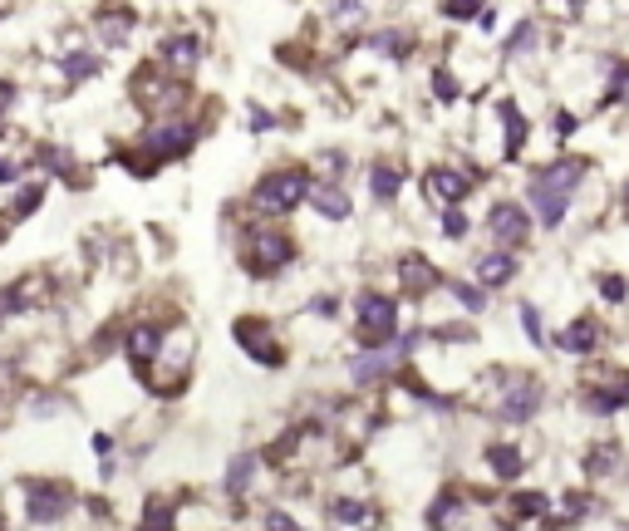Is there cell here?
<instances>
[{"label":"cell","mask_w":629,"mask_h":531,"mask_svg":"<svg viewBox=\"0 0 629 531\" xmlns=\"http://www.w3.org/2000/svg\"><path fill=\"white\" fill-rule=\"evenodd\" d=\"M423 182H428V197H438V202H448V207H458L462 197L472 192V182H467L458 168H433Z\"/></svg>","instance_id":"2e32d148"},{"label":"cell","mask_w":629,"mask_h":531,"mask_svg":"<svg viewBox=\"0 0 629 531\" xmlns=\"http://www.w3.org/2000/svg\"><path fill=\"white\" fill-rule=\"evenodd\" d=\"M94 74H99V55H84V50L64 55V79H69V84H84V79H94Z\"/></svg>","instance_id":"4316f807"},{"label":"cell","mask_w":629,"mask_h":531,"mask_svg":"<svg viewBox=\"0 0 629 531\" xmlns=\"http://www.w3.org/2000/svg\"><path fill=\"white\" fill-rule=\"evenodd\" d=\"M512 507H516V517H541V512H546V497H541V492H516Z\"/></svg>","instance_id":"d590c367"},{"label":"cell","mask_w":629,"mask_h":531,"mask_svg":"<svg viewBox=\"0 0 629 531\" xmlns=\"http://www.w3.org/2000/svg\"><path fill=\"white\" fill-rule=\"evenodd\" d=\"M600 295L610 300V305H620L629 295V286H625V276H600Z\"/></svg>","instance_id":"ab89813d"},{"label":"cell","mask_w":629,"mask_h":531,"mask_svg":"<svg viewBox=\"0 0 629 531\" xmlns=\"http://www.w3.org/2000/svg\"><path fill=\"white\" fill-rule=\"evenodd\" d=\"M394 369H399V350H389V345H379V350H364L354 364H349L354 384H379V379H389Z\"/></svg>","instance_id":"4fadbf2b"},{"label":"cell","mask_w":629,"mask_h":531,"mask_svg":"<svg viewBox=\"0 0 629 531\" xmlns=\"http://www.w3.org/2000/svg\"><path fill=\"white\" fill-rule=\"evenodd\" d=\"M521 330L531 335V345H546V330H541V310H536L531 300L521 305Z\"/></svg>","instance_id":"e575fe53"},{"label":"cell","mask_w":629,"mask_h":531,"mask_svg":"<svg viewBox=\"0 0 629 531\" xmlns=\"http://www.w3.org/2000/svg\"><path fill=\"white\" fill-rule=\"evenodd\" d=\"M369 187H374V197H379V202H394V197H399V187H403V173L394 168V163H374Z\"/></svg>","instance_id":"cb8c5ba5"},{"label":"cell","mask_w":629,"mask_h":531,"mask_svg":"<svg viewBox=\"0 0 629 531\" xmlns=\"http://www.w3.org/2000/svg\"><path fill=\"white\" fill-rule=\"evenodd\" d=\"M266 531H305V527H300L290 512H271V517H266Z\"/></svg>","instance_id":"60d3db41"},{"label":"cell","mask_w":629,"mask_h":531,"mask_svg":"<svg viewBox=\"0 0 629 531\" xmlns=\"http://www.w3.org/2000/svg\"><path fill=\"white\" fill-rule=\"evenodd\" d=\"M433 94H438L443 104H453V99H458V79H453L448 69H433Z\"/></svg>","instance_id":"74e56055"},{"label":"cell","mask_w":629,"mask_h":531,"mask_svg":"<svg viewBox=\"0 0 629 531\" xmlns=\"http://www.w3.org/2000/svg\"><path fill=\"white\" fill-rule=\"evenodd\" d=\"M295 256V241L286 236V227H271V222H251L241 236V261L251 276H276Z\"/></svg>","instance_id":"7a4b0ae2"},{"label":"cell","mask_w":629,"mask_h":531,"mask_svg":"<svg viewBox=\"0 0 629 531\" xmlns=\"http://www.w3.org/2000/svg\"><path fill=\"white\" fill-rule=\"evenodd\" d=\"M0 128H5V109H0Z\"/></svg>","instance_id":"f6af8a7d"},{"label":"cell","mask_w":629,"mask_h":531,"mask_svg":"<svg viewBox=\"0 0 629 531\" xmlns=\"http://www.w3.org/2000/svg\"><path fill=\"white\" fill-rule=\"evenodd\" d=\"M443 236H448V241H462V236H467V217H462L458 207L443 212Z\"/></svg>","instance_id":"f35d334b"},{"label":"cell","mask_w":629,"mask_h":531,"mask_svg":"<svg viewBox=\"0 0 629 531\" xmlns=\"http://www.w3.org/2000/svg\"><path fill=\"white\" fill-rule=\"evenodd\" d=\"M625 212H629V187H625Z\"/></svg>","instance_id":"ee69618b"},{"label":"cell","mask_w":629,"mask_h":531,"mask_svg":"<svg viewBox=\"0 0 629 531\" xmlns=\"http://www.w3.org/2000/svg\"><path fill=\"white\" fill-rule=\"evenodd\" d=\"M497 118H502V133H507V138H502V153L516 158V153H521V143H526V133H531V123H526V114L516 109L512 99H502V104H497Z\"/></svg>","instance_id":"d6986e66"},{"label":"cell","mask_w":629,"mask_h":531,"mask_svg":"<svg viewBox=\"0 0 629 531\" xmlns=\"http://www.w3.org/2000/svg\"><path fill=\"white\" fill-rule=\"evenodd\" d=\"M531 45H536V25H531V20H521V25H516V35L507 40V55H521V50H531Z\"/></svg>","instance_id":"8d00e7d4"},{"label":"cell","mask_w":629,"mask_h":531,"mask_svg":"<svg viewBox=\"0 0 629 531\" xmlns=\"http://www.w3.org/2000/svg\"><path fill=\"white\" fill-rule=\"evenodd\" d=\"M453 295L462 300V310H487V295H482V286H467V281H453Z\"/></svg>","instance_id":"836d02e7"},{"label":"cell","mask_w":629,"mask_h":531,"mask_svg":"<svg viewBox=\"0 0 629 531\" xmlns=\"http://www.w3.org/2000/svg\"><path fill=\"white\" fill-rule=\"evenodd\" d=\"M561 350L566 354H595L600 350V320H595V315H575L571 325L561 330Z\"/></svg>","instance_id":"9a60e30c"},{"label":"cell","mask_w":629,"mask_h":531,"mask_svg":"<svg viewBox=\"0 0 629 531\" xmlns=\"http://www.w3.org/2000/svg\"><path fill=\"white\" fill-rule=\"evenodd\" d=\"M0 527H5V522H0Z\"/></svg>","instance_id":"bcb514c9"},{"label":"cell","mask_w":629,"mask_h":531,"mask_svg":"<svg viewBox=\"0 0 629 531\" xmlns=\"http://www.w3.org/2000/svg\"><path fill=\"white\" fill-rule=\"evenodd\" d=\"M399 281L408 295H428L433 286H438V271L423 261V256H403L399 261Z\"/></svg>","instance_id":"44dd1931"},{"label":"cell","mask_w":629,"mask_h":531,"mask_svg":"<svg viewBox=\"0 0 629 531\" xmlns=\"http://www.w3.org/2000/svg\"><path fill=\"white\" fill-rule=\"evenodd\" d=\"M15 177H20V163H15V158H0V187H10Z\"/></svg>","instance_id":"b9f144b4"},{"label":"cell","mask_w":629,"mask_h":531,"mask_svg":"<svg viewBox=\"0 0 629 531\" xmlns=\"http://www.w3.org/2000/svg\"><path fill=\"white\" fill-rule=\"evenodd\" d=\"M45 300V281L30 271V276H20L15 286H5L0 291V315H15V310H35Z\"/></svg>","instance_id":"5bb4252c"},{"label":"cell","mask_w":629,"mask_h":531,"mask_svg":"<svg viewBox=\"0 0 629 531\" xmlns=\"http://www.w3.org/2000/svg\"><path fill=\"white\" fill-rule=\"evenodd\" d=\"M25 517L35 522V527H55V522H64L69 512H74V492L64 487V482H30L25 487Z\"/></svg>","instance_id":"5b68a950"},{"label":"cell","mask_w":629,"mask_h":531,"mask_svg":"<svg viewBox=\"0 0 629 531\" xmlns=\"http://www.w3.org/2000/svg\"><path fill=\"white\" fill-rule=\"evenodd\" d=\"M354 325H359L364 350L389 345V340H394V330H399V305H394V295L364 291L359 300H354Z\"/></svg>","instance_id":"277c9868"},{"label":"cell","mask_w":629,"mask_h":531,"mask_svg":"<svg viewBox=\"0 0 629 531\" xmlns=\"http://www.w3.org/2000/svg\"><path fill=\"white\" fill-rule=\"evenodd\" d=\"M580 177H585V163H580V158H556V163H541V168L531 173L526 197H531L541 227H561V217H566V207H571Z\"/></svg>","instance_id":"6da1fadb"},{"label":"cell","mask_w":629,"mask_h":531,"mask_svg":"<svg viewBox=\"0 0 629 531\" xmlns=\"http://www.w3.org/2000/svg\"><path fill=\"white\" fill-rule=\"evenodd\" d=\"M512 276H516L512 251H487V256H477V281H482V286H507Z\"/></svg>","instance_id":"7402d4cb"},{"label":"cell","mask_w":629,"mask_h":531,"mask_svg":"<svg viewBox=\"0 0 629 531\" xmlns=\"http://www.w3.org/2000/svg\"><path fill=\"white\" fill-rule=\"evenodd\" d=\"M487 10V0H443V15L448 20H472V15H482Z\"/></svg>","instance_id":"d6a6232c"},{"label":"cell","mask_w":629,"mask_h":531,"mask_svg":"<svg viewBox=\"0 0 629 531\" xmlns=\"http://www.w3.org/2000/svg\"><path fill=\"white\" fill-rule=\"evenodd\" d=\"M158 354H163V330H158V325H138V330H128V364H133L138 379H153Z\"/></svg>","instance_id":"8fae6325"},{"label":"cell","mask_w":629,"mask_h":531,"mask_svg":"<svg viewBox=\"0 0 629 531\" xmlns=\"http://www.w3.org/2000/svg\"><path fill=\"white\" fill-rule=\"evenodd\" d=\"M138 531H177V512H172V502L153 497V502H148V512H143V527H138Z\"/></svg>","instance_id":"484cf974"},{"label":"cell","mask_w":629,"mask_h":531,"mask_svg":"<svg viewBox=\"0 0 629 531\" xmlns=\"http://www.w3.org/2000/svg\"><path fill=\"white\" fill-rule=\"evenodd\" d=\"M335 15H340V20H359L364 10H359V0H340V5H335Z\"/></svg>","instance_id":"7bdbcfd3"},{"label":"cell","mask_w":629,"mask_h":531,"mask_svg":"<svg viewBox=\"0 0 629 531\" xmlns=\"http://www.w3.org/2000/svg\"><path fill=\"white\" fill-rule=\"evenodd\" d=\"M187 364H192V335L187 330H177V335H163V354H158V369H153V379L168 389V394H177L182 389V379H187ZM153 384V389H158Z\"/></svg>","instance_id":"9c48e42d"},{"label":"cell","mask_w":629,"mask_h":531,"mask_svg":"<svg viewBox=\"0 0 629 531\" xmlns=\"http://www.w3.org/2000/svg\"><path fill=\"white\" fill-rule=\"evenodd\" d=\"M615 468H620V448H615V443H610V448H605V443L590 448V458H585V472H590V477H605V472H615Z\"/></svg>","instance_id":"f1b7e54d"},{"label":"cell","mask_w":629,"mask_h":531,"mask_svg":"<svg viewBox=\"0 0 629 531\" xmlns=\"http://www.w3.org/2000/svg\"><path fill=\"white\" fill-rule=\"evenodd\" d=\"M374 45H379L384 55H394V59H403L408 50H413V40H408L403 30H384V35H374Z\"/></svg>","instance_id":"1f68e13d"},{"label":"cell","mask_w":629,"mask_h":531,"mask_svg":"<svg viewBox=\"0 0 629 531\" xmlns=\"http://www.w3.org/2000/svg\"><path fill=\"white\" fill-rule=\"evenodd\" d=\"M197 138H202V128H197L192 118H163V123H153V128H148L143 148L163 163V158H182L187 148H197Z\"/></svg>","instance_id":"8992f818"},{"label":"cell","mask_w":629,"mask_h":531,"mask_svg":"<svg viewBox=\"0 0 629 531\" xmlns=\"http://www.w3.org/2000/svg\"><path fill=\"white\" fill-rule=\"evenodd\" d=\"M310 173L305 168H281V173H266L256 182V207L261 212H276V217H286L295 212L300 202H310Z\"/></svg>","instance_id":"3957f363"},{"label":"cell","mask_w":629,"mask_h":531,"mask_svg":"<svg viewBox=\"0 0 629 531\" xmlns=\"http://www.w3.org/2000/svg\"><path fill=\"white\" fill-rule=\"evenodd\" d=\"M94 25H99V35H104L109 45H123V40L133 35V15H128V10H104Z\"/></svg>","instance_id":"d4e9b609"},{"label":"cell","mask_w":629,"mask_h":531,"mask_svg":"<svg viewBox=\"0 0 629 531\" xmlns=\"http://www.w3.org/2000/svg\"><path fill=\"white\" fill-rule=\"evenodd\" d=\"M40 202H45V182H25V192H20L15 207H10V217H30Z\"/></svg>","instance_id":"4dcf8cb0"},{"label":"cell","mask_w":629,"mask_h":531,"mask_svg":"<svg viewBox=\"0 0 629 531\" xmlns=\"http://www.w3.org/2000/svg\"><path fill=\"white\" fill-rule=\"evenodd\" d=\"M310 202H315V212H320V217H330V222H344V217L354 212L349 192L335 187V182H315V187H310Z\"/></svg>","instance_id":"ac0fdd59"},{"label":"cell","mask_w":629,"mask_h":531,"mask_svg":"<svg viewBox=\"0 0 629 531\" xmlns=\"http://www.w3.org/2000/svg\"><path fill=\"white\" fill-rule=\"evenodd\" d=\"M330 517H335L340 527H364V522H369V507H364V502H354V497H335Z\"/></svg>","instance_id":"83f0119b"},{"label":"cell","mask_w":629,"mask_h":531,"mask_svg":"<svg viewBox=\"0 0 629 531\" xmlns=\"http://www.w3.org/2000/svg\"><path fill=\"white\" fill-rule=\"evenodd\" d=\"M256 468H261V458H256V453H236V458H231L227 482H222L231 502H241V497L251 492V482H256Z\"/></svg>","instance_id":"ffe728a7"},{"label":"cell","mask_w":629,"mask_h":531,"mask_svg":"<svg viewBox=\"0 0 629 531\" xmlns=\"http://www.w3.org/2000/svg\"><path fill=\"white\" fill-rule=\"evenodd\" d=\"M158 59H163L168 74H192V69L202 64V40H197V30H177L168 40H158Z\"/></svg>","instance_id":"30bf717a"},{"label":"cell","mask_w":629,"mask_h":531,"mask_svg":"<svg viewBox=\"0 0 629 531\" xmlns=\"http://www.w3.org/2000/svg\"><path fill=\"white\" fill-rule=\"evenodd\" d=\"M458 492H443V497H438V502H433V512H428V527L433 531H443L448 527V522H453V517H458Z\"/></svg>","instance_id":"f546056e"},{"label":"cell","mask_w":629,"mask_h":531,"mask_svg":"<svg viewBox=\"0 0 629 531\" xmlns=\"http://www.w3.org/2000/svg\"><path fill=\"white\" fill-rule=\"evenodd\" d=\"M487 232H492V241H497L502 251H516V246L531 241V217H526L521 202H492V212H487Z\"/></svg>","instance_id":"ba28073f"},{"label":"cell","mask_w":629,"mask_h":531,"mask_svg":"<svg viewBox=\"0 0 629 531\" xmlns=\"http://www.w3.org/2000/svg\"><path fill=\"white\" fill-rule=\"evenodd\" d=\"M629 404V374H605V379H595V389H590V409L595 413H615Z\"/></svg>","instance_id":"e0dca14e"},{"label":"cell","mask_w":629,"mask_h":531,"mask_svg":"<svg viewBox=\"0 0 629 531\" xmlns=\"http://www.w3.org/2000/svg\"><path fill=\"white\" fill-rule=\"evenodd\" d=\"M231 335H236V345L251 354L256 364H281L286 350H281V335L271 330V320H261V315H241L236 325H231Z\"/></svg>","instance_id":"52a82bcc"},{"label":"cell","mask_w":629,"mask_h":531,"mask_svg":"<svg viewBox=\"0 0 629 531\" xmlns=\"http://www.w3.org/2000/svg\"><path fill=\"white\" fill-rule=\"evenodd\" d=\"M487 468H492V477H521V468H526V458H521V448H512V443H487Z\"/></svg>","instance_id":"603a6c76"},{"label":"cell","mask_w":629,"mask_h":531,"mask_svg":"<svg viewBox=\"0 0 629 531\" xmlns=\"http://www.w3.org/2000/svg\"><path fill=\"white\" fill-rule=\"evenodd\" d=\"M536 409H541V384L536 379H516V384H507V394L497 404V418L502 423H531Z\"/></svg>","instance_id":"7c38bea8"}]
</instances>
